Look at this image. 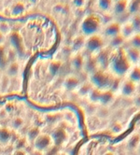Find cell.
Wrapping results in <instances>:
<instances>
[{
    "label": "cell",
    "mask_w": 140,
    "mask_h": 155,
    "mask_svg": "<svg viewBox=\"0 0 140 155\" xmlns=\"http://www.w3.org/2000/svg\"><path fill=\"white\" fill-rule=\"evenodd\" d=\"M109 68L110 73L115 77H122L128 74L129 70L132 68V64L129 62L126 57L124 50L118 49V51L109 59Z\"/></svg>",
    "instance_id": "obj_1"
},
{
    "label": "cell",
    "mask_w": 140,
    "mask_h": 155,
    "mask_svg": "<svg viewBox=\"0 0 140 155\" xmlns=\"http://www.w3.org/2000/svg\"><path fill=\"white\" fill-rule=\"evenodd\" d=\"M101 26V20L96 15H88L85 17L80 25V28L82 33L87 37L95 35L98 32Z\"/></svg>",
    "instance_id": "obj_2"
},
{
    "label": "cell",
    "mask_w": 140,
    "mask_h": 155,
    "mask_svg": "<svg viewBox=\"0 0 140 155\" xmlns=\"http://www.w3.org/2000/svg\"><path fill=\"white\" fill-rule=\"evenodd\" d=\"M104 46V40L101 36L95 34L88 37L84 42V47L90 53H95L100 51Z\"/></svg>",
    "instance_id": "obj_3"
},
{
    "label": "cell",
    "mask_w": 140,
    "mask_h": 155,
    "mask_svg": "<svg viewBox=\"0 0 140 155\" xmlns=\"http://www.w3.org/2000/svg\"><path fill=\"white\" fill-rule=\"evenodd\" d=\"M120 91L124 96H132L136 91V84L127 78L120 83Z\"/></svg>",
    "instance_id": "obj_4"
},
{
    "label": "cell",
    "mask_w": 140,
    "mask_h": 155,
    "mask_svg": "<svg viewBox=\"0 0 140 155\" xmlns=\"http://www.w3.org/2000/svg\"><path fill=\"white\" fill-rule=\"evenodd\" d=\"M126 57L128 58L129 62L132 64H138L140 61V50L133 47H129L126 50H124Z\"/></svg>",
    "instance_id": "obj_5"
},
{
    "label": "cell",
    "mask_w": 140,
    "mask_h": 155,
    "mask_svg": "<svg viewBox=\"0 0 140 155\" xmlns=\"http://www.w3.org/2000/svg\"><path fill=\"white\" fill-rule=\"evenodd\" d=\"M121 25L119 23H110L109 25H107L104 30V33L106 37L107 38H113L117 35L121 34Z\"/></svg>",
    "instance_id": "obj_6"
},
{
    "label": "cell",
    "mask_w": 140,
    "mask_h": 155,
    "mask_svg": "<svg viewBox=\"0 0 140 155\" xmlns=\"http://www.w3.org/2000/svg\"><path fill=\"white\" fill-rule=\"evenodd\" d=\"M128 79L135 84L140 83V65L135 64L128 72Z\"/></svg>",
    "instance_id": "obj_7"
},
{
    "label": "cell",
    "mask_w": 140,
    "mask_h": 155,
    "mask_svg": "<svg viewBox=\"0 0 140 155\" xmlns=\"http://www.w3.org/2000/svg\"><path fill=\"white\" fill-rule=\"evenodd\" d=\"M128 7L127 0H118L114 5V12L116 14H122L125 12Z\"/></svg>",
    "instance_id": "obj_8"
},
{
    "label": "cell",
    "mask_w": 140,
    "mask_h": 155,
    "mask_svg": "<svg viewBox=\"0 0 140 155\" xmlns=\"http://www.w3.org/2000/svg\"><path fill=\"white\" fill-rule=\"evenodd\" d=\"M134 32H135V29H134V27H133L131 23L125 24L123 26L121 27V35L124 38H131L134 35Z\"/></svg>",
    "instance_id": "obj_9"
},
{
    "label": "cell",
    "mask_w": 140,
    "mask_h": 155,
    "mask_svg": "<svg viewBox=\"0 0 140 155\" xmlns=\"http://www.w3.org/2000/svg\"><path fill=\"white\" fill-rule=\"evenodd\" d=\"M125 38L121 35H117L113 38H111V40H110V46L112 48H115V49H120V47L123 44Z\"/></svg>",
    "instance_id": "obj_10"
},
{
    "label": "cell",
    "mask_w": 140,
    "mask_h": 155,
    "mask_svg": "<svg viewBox=\"0 0 140 155\" xmlns=\"http://www.w3.org/2000/svg\"><path fill=\"white\" fill-rule=\"evenodd\" d=\"M130 47L140 50V33H135L130 38Z\"/></svg>",
    "instance_id": "obj_11"
},
{
    "label": "cell",
    "mask_w": 140,
    "mask_h": 155,
    "mask_svg": "<svg viewBox=\"0 0 140 155\" xmlns=\"http://www.w3.org/2000/svg\"><path fill=\"white\" fill-rule=\"evenodd\" d=\"M112 5V0H98V6L102 10L109 9Z\"/></svg>",
    "instance_id": "obj_12"
},
{
    "label": "cell",
    "mask_w": 140,
    "mask_h": 155,
    "mask_svg": "<svg viewBox=\"0 0 140 155\" xmlns=\"http://www.w3.org/2000/svg\"><path fill=\"white\" fill-rule=\"evenodd\" d=\"M131 24H132L135 31H138V30L140 31V15L139 14H136L133 17Z\"/></svg>",
    "instance_id": "obj_13"
},
{
    "label": "cell",
    "mask_w": 140,
    "mask_h": 155,
    "mask_svg": "<svg viewBox=\"0 0 140 155\" xmlns=\"http://www.w3.org/2000/svg\"><path fill=\"white\" fill-rule=\"evenodd\" d=\"M139 139H140V138H139L138 137H134L132 138V140L130 141V146H132V147H134V148L137 147V145H138L139 142H140Z\"/></svg>",
    "instance_id": "obj_14"
},
{
    "label": "cell",
    "mask_w": 140,
    "mask_h": 155,
    "mask_svg": "<svg viewBox=\"0 0 140 155\" xmlns=\"http://www.w3.org/2000/svg\"><path fill=\"white\" fill-rule=\"evenodd\" d=\"M84 1H85V0H73L74 4L76 5V6H78V7L82 6L84 4Z\"/></svg>",
    "instance_id": "obj_15"
},
{
    "label": "cell",
    "mask_w": 140,
    "mask_h": 155,
    "mask_svg": "<svg viewBox=\"0 0 140 155\" xmlns=\"http://www.w3.org/2000/svg\"><path fill=\"white\" fill-rule=\"evenodd\" d=\"M103 155H115L112 151H106V152H105Z\"/></svg>",
    "instance_id": "obj_16"
},
{
    "label": "cell",
    "mask_w": 140,
    "mask_h": 155,
    "mask_svg": "<svg viewBox=\"0 0 140 155\" xmlns=\"http://www.w3.org/2000/svg\"><path fill=\"white\" fill-rule=\"evenodd\" d=\"M139 150H140V145H139Z\"/></svg>",
    "instance_id": "obj_17"
},
{
    "label": "cell",
    "mask_w": 140,
    "mask_h": 155,
    "mask_svg": "<svg viewBox=\"0 0 140 155\" xmlns=\"http://www.w3.org/2000/svg\"><path fill=\"white\" fill-rule=\"evenodd\" d=\"M139 64V65H140V61H139V64Z\"/></svg>",
    "instance_id": "obj_18"
},
{
    "label": "cell",
    "mask_w": 140,
    "mask_h": 155,
    "mask_svg": "<svg viewBox=\"0 0 140 155\" xmlns=\"http://www.w3.org/2000/svg\"><path fill=\"white\" fill-rule=\"evenodd\" d=\"M116 1H118V0H116Z\"/></svg>",
    "instance_id": "obj_19"
}]
</instances>
